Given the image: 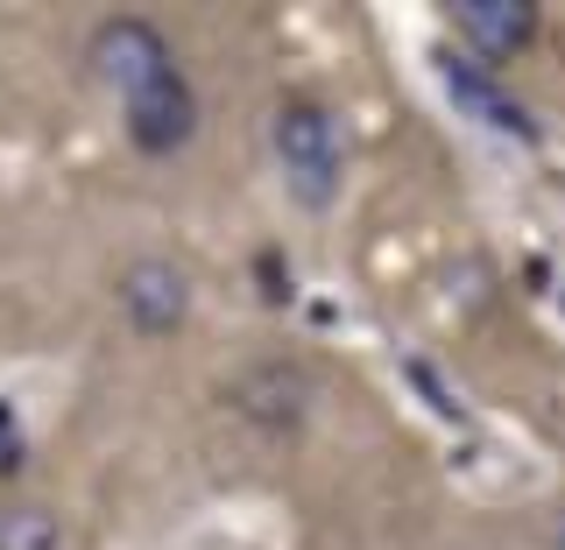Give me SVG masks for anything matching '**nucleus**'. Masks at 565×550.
<instances>
[{
	"instance_id": "nucleus-6",
	"label": "nucleus",
	"mask_w": 565,
	"mask_h": 550,
	"mask_svg": "<svg viewBox=\"0 0 565 550\" xmlns=\"http://www.w3.org/2000/svg\"><path fill=\"white\" fill-rule=\"evenodd\" d=\"M446 85H452V99L467 106V114H481L494 134H523V141H530V114L488 78V64H473V57H446Z\"/></svg>"
},
{
	"instance_id": "nucleus-1",
	"label": "nucleus",
	"mask_w": 565,
	"mask_h": 550,
	"mask_svg": "<svg viewBox=\"0 0 565 550\" xmlns=\"http://www.w3.org/2000/svg\"><path fill=\"white\" fill-rule=\"evenodd\" d=\"M93 64L120 99V128L141 155H177L199 134V93L177 64L170 35L141 14H114L93 29Z\"/></svg>"
},
{
	"instance_id": "nucleus-8",
	"label": "nucleus",
	"mask_w": 565,
	"mask_h": 550,
	"mask_svg": "<svg viewBox=\"0 0 565 550\" xmlns=\"http://www.w3.org/2000/svg\"><path fill=\"white\" fill-rule=\"evenodd\" d=\"M558 550H565V516H558Z\"/></svg>"
},
{
	"instance_id": "nucleus-7",
	"label": "nucleus",
	"mask_w": 565,
	"mask_h": 550,
	"mask_svg": "<svg viewBox=\"0 0 565 550\" xmlns=\"http://www.w3.org/2000/svg\"><path fill=\"white\" fill-rule=\"evenodd\" d=\"M0 550H64V516L43 502H0Z\"/></svg>"
},
{
	"instance_id": "nucleus-3",
	"label": "nucleus",
	"mask_w": 565,
	"mask_h": 550,
	"mask_svg": "<svg viewBox=\"0 0 565 550\" xmlns=\"http://www.w3.org/2000/svg\"><path fill=\"white\" fill-rule=\"evenodd\" d=\"M114 304H120L135 339H170V332H184V317H191V276L177 269L170 255H141V261L120 269Z\"/></svg>"
},
{
	"instance_id": "nucleus-5",
	"label": "nucleus",
	"mask_w": 565,
	"mask_h": 550,
	"mask_svg": "<svg viewBox=\"0 0 565 550\" xmlns=\"http://www.w3.org/2000/svg\"><path fill=\"white\" fill-rule=\"evenodd\" d=\"M446 22L459 29V43H473L481 57H516L537 43V8L530 0H452Z\"/></svg>"
},
{
	"instance_id": "nucleus-4",
	"label": "nucleus",
	"mask_w": 565,
	"mask_h": 550,
	"mask_svg": "<svg viewBox=\"0 0 565 550\" xmlns=\"http://www.w3.org/2000/svg\"><path fill=\"white\" fill-rule=\"evenodd\" d=\"M234 402H241V417L262 423V431H297L305 410H311V375L290 367V360H262V367H247L234 381Z\"/></svg>"
},
{
	"instance_id": "nucleus-2",
	"label": "nucleus",
	"mask_w": 565,
	"mask_h": 550,
	"mask_svg": "<svg viewBox=\"0 0 565 550\" xmlns=\"http://www.w3.org/2000/svg\"><path fill=\"white\" fill-rule=\"evenodd\" d=\"M269 141H276L282 184L311 212H326L332 191H340V128H332V114L318 99H282L269 120Z\"/></svg>"
}]
</instances>
